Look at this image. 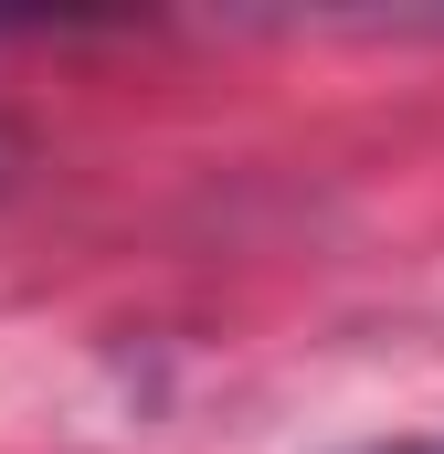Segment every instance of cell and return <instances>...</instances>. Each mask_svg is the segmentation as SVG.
I'll use <instances>...</instances> for the list:
<instances>
[{
    "instance_id": "cell-2",
    "label": "cell",
    "mask_w": 444,
    "mask_h": 454,
    "mask_svg": "<svg viewBox=\"0 0 444 454\" xmlns=\"http://www.w3.org/2000/svg\"><path fill=\"white\" fill-rule=\"evenodd\" d=\"M11 169H21V137H11V127H0V180H11Z\"/></svg>"
},
{
    "instance_id": "cell-1",
    "label": "cell",
    "mask_w": 444,
    "mask_h": 454,
    "mask_svg": "<svg viewBox=\"0 0 444 454\" xmlns=\"http://www.w3.org/2000/svg\"><path fill=\"white\" fill-rule=\"evenodd\" d=\"M360 454H444V434H402V444H360Z\"/></svg>"
}]
</instances>
